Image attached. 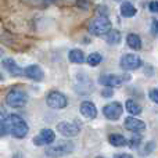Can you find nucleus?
Returning <instances> with one entry per match:
<instances>
[{
  "label": "nucleus",
  "mask_w": 158,
  "mask_h": 158,
  "mask_svg": "<svg viewBox=\"0 0 158 158\" xmlns=\"http://www.w3.org/2000/svg\"><path fill=\"white\" fill-rule=\"evenodd\" d=\"M4 118H6V111L2 108V107H0V122H2Z\"/></svg>",
  "instance_id": "obj_29"
},
{
  "label": "nucleus",
  "mask_w": 158,
  "mask_h": 158,
  "mask_svg": "<svg viewBox=\"0 0 158 158\" xmlns=\"http://www.w3.org/2000/svg\"><path fill=\"white\" fill-rule=\"evenodd\" d=\"M111 29H112L111 21L106 15H100L97 18H94L89 25V32L94 36H104Z\"/></svg>",
  "instance_id": "obj_1"
},
{
  "label": "nucleus",
  "mask_w": 158,
  "mask_h": 158,
  "mask_svg": "<svg viewBox=\"0 0 158 158\" xmlns=\"http://www.w3.org/2000/svg\"><path fill=\"white\" fill-rule=\"evenodd\" d=\"M108 142L114 147H123V146L128 144V140L125 139V136H122L119 133H111L108 136Z\"/></svg>",
  "instance_id": "obj_15"
},
{
  "label": "nucleus",
  "mask_w": 158,
  "mask_h": 158,
  "mask_svg": "<svg viewBox=\"0 0 158 158\" xmlns=\"http://www.w3.org/2000/svg\"><path fill=\"white\" fill-rule=\"evenodd\" d=\"M56 140V135L52 129H43L38 136L33 137V144L35 146H49Z\"/></svg>",
  "instance_id": "obj_9"
},
{
  "label": "nucleus",
  "mask_w": 158,
  "mask_h": 158,
  "mask_svg": "<svg viewBox=\"0 0 158 158\" xmlns=\"http://www.w3.org/2000/svg\"><path fill=\"white\" fill-rule=\"evenodd\" d=\"M68 58H69V61L74 64H82L85 61L83 52L79 49H72L71 52L68 53Z\"/></svg>",
  "instance_id": "obj_17"
},
{
  "label": "nucleus",
  "mask_w": 158,
  "mask_h": 158,
  "mask_svg": "<svg viewBox=\"0 0 158 158\" xmlns=\"http://www.w3.org/2000/svg\"><path fill=\"white\" fill-rule=\"evenodd\" d=\"M24 77H28L33 81H42L44 78V74L40 67L38 65H29L24 69Z\"/></svg>",
  "instance_id": "obj_14"
},
{
  "label": "nucleus",
  "mask_w": 158,
  "mask_h": 158,
  "mask_svg": "<svg viewBox=\"0 0 158 158\" xmlns=\"http://www.w3.org/2000/svg\"><path fill=\"white\" fill-rule=\"evenodd\" d=\"M96 158H104V157H96Z\"/></svg>",
  "instance_id": "obj_32"
},
{
  "label": "nucleus",
  "mask_w": 158,
  "mask_h": 158,
  "mask_svg": "<svg viewBox=\"0 0 158 158\" xmlns=\"http://www.w3.org/2000/svg\"><path fill=\"white\" fill-rule=\"evenodd\" d=\"M72 150H74V143L72 142H63V143H60V144L47 147L46 156L52 157V158H58V157H64V156L71 154Z\"/></svg>",
  "instance_id": "obj_4"
},
{
  "label": "nucleus",
  "mask_w": 158,
  "mask_h": 158,
  "mask_svg": "<svg viewBox=\"0 0 158 158\" xmlns=\"http://www.w3.org/2000/svg\"><path fill=\"white\" fill-rule=\"evenodd\" d=\"M115 2H119V3H125V2H129V3H131L132 0H115Z\"/></svg>",
  "instance_id": "obj_30"
},
{
  "label": "nucleus",
  "mask_w": 158,
  "mask_h": 158,
  "mask_svg": "<svg viewBox=\"0 0 158 158\" xmlns=\"http://www.w3.org/2000/svg\"><path fill=\"white\" fill-rule=\"evenodd\" d=\"M3 54H4V52H3V49H2V47H0V57H2Z\"/></svg>",
  "instance_id": "obj_31"
},
{
  "label": "nucleus",
  "mask_w": 158,
  "mask_h": 158,
  "mask_svg": "<svg viewBox=\"0 0 158 158\" xmlns=\"http://www.w3.org/2000/svg\"><path fill=\"white\" fill-rule=\"evenodd\" d=\"M121 14H122L123 17H135L136 15V7H135L132 3L129 2H125L121 4Z\"/></svg>",
  "instance_id": "obj_18"
},
{
  "label": "nucleus",
  "mask_w": 158,
  "mask_h": 158,
  "mask_svg": "<svg viewBox=\"0 0 158 158\" xmlns=\"http://www.w3.org/2000/svg\"><path fill=\"white\" fill-rule=\"evenodd\" d=\"M123 126H125L126 131L133 132V133H143L146 131V123L143 121L137 119V118L133 117H128L123 122Z\"/></svg>",
  "instance_id": "obj_11"
},
{
  "label": "nucleus",
  "mask_w": 158,
  "mask_h": 158,
  "mask_svg": "<svg viewBox=\"0 0 158 158\" xmlns=\"http://www.w3.org/2000/svg\"><path fill=\"white\" fill-rule=\"evenodd\" d=\"M140 142H142V137H140V136H136V135H135V136L131 139V142H128V143H131L132 147H137V146L140 144Z\"/></svg>",
  "instance_id": "obj_23"
},
{
  "label": "nucleus",
  "mask_w": 158,
  "mask_h": 158,
  "mask_svg": "<svg viewBox=\"0 0 158 158\" xmlns=\"http://www.w3.org/2000/svg\"><path fill=\"white\" fill-rule=\"evenodd\" d=\"M57 131L65 137H74L79 133L81 128L75 122H67V121H64V122H60L57 125Z\"/></svg>",
  "instance_id": "obj_8"
},
{
  "label": "nucleus",
  "mask_w": 158,
  "mask_h": 158,
  "mask_svg": "<svg viewBox=\"0 0 158 158\" xmlns=\"http://www.w3.org/2000/svg\"><path fill=\"white\" fill-rule=\"evenodd\" d=\"M3 68L7 69V71L10 72L11 75H14V77H22V75H24V69H22L19 65H17L15 61H14L13 58H6V60L3 61Z\"/></svg>",
  "instance_id": "obj_13"
},
{
  "label": "nucleus",
  "mask_w": 158,
  "mask_h": 158,
  "mask_svg": "<svg viewBox=\"0 0 158 158\" xmlns=\"http://www.w3.org/2000/svg\"><path fill=\"white\" fill-rule=\"evenodd\" d=\"M101 94H103V97H111V96H112V90L111 89H103Z\"/></svg>",
  "instance_id": "obj_26"
},
{
  "label": "nucleus",
  "mask_w": 158,
  "mask_h": 158,
  "mask_svg": "<svg viewBox=\"0 0 158 158\" xmlns=\"http://www.w3.org/2000/svg\"><path fill=\"white\" fill-rule=\"evenodd\" d=\"M101 61H103V57H101V54H98V53H92V54L87 57V64H89L90 67H97Z\"/></svg>",
  "instance_id": "obj_21"
},
{
  "label": "nucleus",
  "mask_w": 158,
  "mask_h": 158,
  "mask_svg": "<svg viewBox=\"0 0 158 158\" xmlns=\"http://www.w3.org/2000/svg\"><path fill=\"white\" fill-rule=\"evenodd\" d=\"M121 42V32L117 29H111L108 33H107V43L114 46V44H118Z\"/></svg>",
  "instance_id": "obj_19"
},
{
  "label": "nucleus",
  "mask_w": 158,
  "mask_h": 158,
  "mask_svg": "<svg viewBox=\"0 0 158 158\" xmlns=\"http://www.w3.org/2000/svg\"><path fill=\"white\" fill-rule=\"evenodd\" d=\"M27 101H28V94L22 89H18V87L11 89L7 93V97H6L7 106L13 107V108H22L27 104Z\"/></svg>",
  "instance_id": "obj_3"
},
{
  "label": "nucleus",
  "mask_w": 158,
  "mask_h": 158,
  "mask_svg": "<svg viewBox=\"0 0 158 158\" xmlns=\"http://www.w3.org/2000/svg\"><path fill=\"white\" fill-rule=\"evenodd\" d=\"M158 92H157V89H153V90H150V98L154 101V103H158Z\"/></svg>",
  "instance_id": "obj_24"
},
{
  "label": "nucleus",
  "mask_w": 158,
  "mask_h": 158,
  "mask_svg": "<svg viewBox=\"0 0 158 158\" xmlns=\"http://www.w3.org/2000/svg\"><path fill=\"white\" fill-rule=\"evenodd\" d=\"M126 43H128V46L133 50L142 49V40H140V36L137 35V33H129L128 38H126Z\"/></svg>",
  "instance_id": "obj_16"
},
{
  "label": "nucleus",
  "mask_w": 158,
  "mask_h": 158,
  "mask_svg": "<svg viewBox=\"0 0 158 158\" xmlns=\"http://www.w3.org/2000/svg\"><path fill=\"white\" fill-rule=\"evenodd\" d=\"M7 133H10V123H8V121L4 118V119L0 122V137L6 136Z\"/></svg>",
  "instance_id": "obj_22"
},
{
  "label": "nucleus",
  "mask_w": 158,
  "mask_h": 158,
  "mask_svg": "<svg viewBox=\"0 0 158 158\" xmlns=\"http://www.w3.org/2000/svg\"><path fill=\"white\" fill-rule=\"evenodd\" d=\"M6 119L10 123V133L17 139H22L28 133V125L18 115H8Z\"/></svg>",
  "instance_id": "obj_2"
},
{
  "label": "nucleus",
  "mask_w": 158,
  "mask_h": 158,
  "mask_svg": "<svg viewBox=\"0 0 158 158\" xmlns=\"http://www.w3.org/2000/svg\"><path fill=\"white\" fill-rule=\"evenodd\" d=\"M148 7H150V11H153V13H157V11H158V3L156 2V0H153V2H150Z\"/></svg>",
  "instance_id": "obj_25"
},
{
  "label": "nucleus",
  "mask_w": 158,
  "mask_h": 158,
  "mask_svg": "<svg viewBox=\"0 0 158 158\" xmlns=\"http://www.w3.org/2000/svg\"><path fill=\"white\" fill-rule=\"evenodd\" d=\"M151 32H153L154 36H157V19H153V24H151Z\"/></svg>",
  "instance_id": "obj_27"
},
{
  "label": "nucleus",
  "mask_w": 158,
  "mask_h": 158,
  "mask_svg": "<svg viewBox=\"0 0 158 158\" xmlns=\"http://www.w3.org/2000/svg\"><path fill=\"white\" fill-rule=\"evenodd\" d=\"M14 158H17V157H14ZM21 158H22V157H21Z\"/></svg>",
  "instance_id": "obj_33"
},
{
  "label": "nucleus",
  "mask_w": 158,
  "mask_h": 158,
  "mask_svg": "<svg viewBox=\"0 0 158 158\" xmlns=\"http://www.w3.org/2000/svg\"><path fill=\"white\" fill-rule=\"evenodd\" d=\"M79 110H81V114L87 119H93V118L97 117V108L92 101H83Z\"/></svg>",
  "instance_id": "obj_12"
},
{
  "label": "nucleus",
  "mask_w": 158,
  "mask_h": 158,
  "mask_svg": "<svg viewBox=\"0 0 158 158\" xmlns=\"http://www.w3.org/2000/svg\"><path fill=\"white\" fill-rule=\"evenodd\" d=\"M114 158H133L131 154H115Z\"/></svg>",
  "instance_id": "obj_28"
},
{
  "label": "nucleus",
  "mask_w": 158,
  "mask_h": 158,
  "mask_svg": "<svg viewBox=\"0 0 158 158\" xmlns=\"http://www.w3.org/2000/svg\"><path fill=\"white\" fill-rule=\"evenodd\" d=\"M122 112H123V107H122V104L118 103V101H112V103H110V104H107V106L103 107L104 117L110 121L119 119Z\"/></svg>",
  "instance_id": "obj_7"
},
{
  "label": "nucleus",
  "mask_w": 158,
  "mask_h": 158,
  "mask_svg": "<svg viewBox=\"0 0 158 158\" xmlns=\"http://www.w3.org/2000/svg\"><path fill=\"white\" fill-rule=\"evenodd\" d=\"M119 65L123 71H135L142 67V58L136 54H123L121 57Z\"/></svg>",
  "instance_id": "obj_5"
},
{
  "label": "nucleus",
  "mask_w": 158,
  "mask_h": 158,
  "mask_svg": "<svg viewBox=\"0 0 158 158\" xmlns=\"http://www.w3.org/2000/svg\"><path fill=\"white\" fill-rule=\"evenodd\" d=\"M125 107H126V111L131 112L132 115H139L140 112H142V107H140L139 104H137L136 101H133V100H128V101H126Z\"/></svg>",
  "instance_id": "obj_20"
},
{
  "label": "nucleus",
  "mask_w": 158,
  "mask_h": 158,
  "mask_svg": "<svg viewBox=\"0 0 158 158\" xmlns=\"http://www.w3.org/2000/svg\"><path fill=\"white\" fill-rule=\"evenodd\" d=\"M46 103L49 107L54 110H61V108H65L67 104H68V100L67 97L60 92H50L46 97Z\"/></svg>",
  "instance_id": "obj_6"
},
{
  "label": "nucleus",
  "mask_w": 158,
  "mask_h": 158,
  "mask_svg": "<svg viewBox=\"0 0 158 158\" xmlns=\"http://www.w3.org/2000/svg\"><path fill=\"white\" fill-rule=\"evenodd\" d=\"M129 77H119V75H103L98 78V82L106 87H119Z\"/></svg>",
  "instance_id": "obj_10"
}]
</instances>
